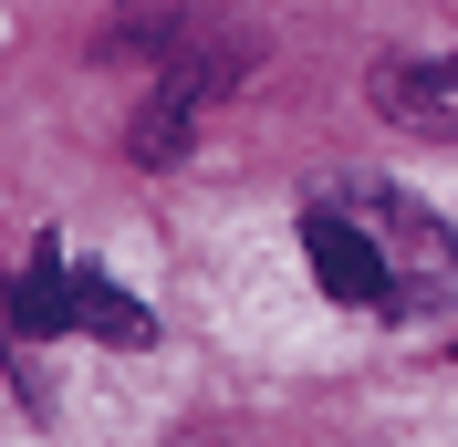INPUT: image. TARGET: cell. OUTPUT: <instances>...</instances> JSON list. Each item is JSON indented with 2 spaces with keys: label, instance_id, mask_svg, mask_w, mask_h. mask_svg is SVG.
Listing matches in <instances>:
<instances>
[{
  "label": "cell",
  "instance_id": "6da1fadb",
  "mask_svg": "<svg viewBox=\"0 0 458 447\" xmlns=\"http://www.w3.org/2000/svg\"><path fill=\"white\" fill-rule=\"evenodd\" d=\"M386 260H396V312H428L458 291V229H437L417 198H386Z\"/></svg>",
  "mask_w": 458,
  "mask_h": 447
},
{
  "label": "cell",
  "instance_id": "7a4b0ae2",
  "mask_svg": "<svg viewBox=\"0 0 458 447\" xmlns=\"http://www.w3.org/2000/svg\"><path fill=\"white\" fill-rule=\"evenodd\" d=\"M302 250H313V281L334 291V302H386V291H396L386 240H365L344 208H313V219H302Z\"/></svg>",
  "mask_w": 458,
  "mask_h": 447
},
{
  "label": "cell",
  "instance_id": "3957f363",
  "mask_svg": "<svg viewBox=\"0 0 458 447\" xmlns=\"http://www.w3.org/2000/svg\"><path fill=\"white\" fill-rule=\"evenodd\" d=\"M63 302H73V333H94V343H146V333H157L146 302H136V291H114L105 271H73V281H63Z\"/></svg>",
  "mask_w": 458,
  "mask_h": 447
},
{
  "label": "cell",
  "instance_id": "277c9868",
  "mask_svg": "<svg viewBox=\"0 0 458 447\" xmlns=\"http://www.w3.org/2000/svg\"><path fill=\"white\" fill-rule=\"evenodd\" d=\"M437 94H448V84H437L428 63H375V105L396 114V125H428V136H437V125H448V114H437Z\"/></svg>",
  "mask_w": 458,
  "mask_h": 447
},
{
  "label": "cell",
  "instance_id": "5b68a950",
  "mask_svg": "<svg viewBox=\"0 0 458 447\" xmlns=\"http://www.w3.org/2000/svg\"><path fill=\"white\" fill-rule=\"evenodd\" d=\"M63 260H31L21 281H11V323H21V333H73V302H63Z\"/></svg>",
  "mask_w": 458,
  "mask_h": 447
}]
</instances>
